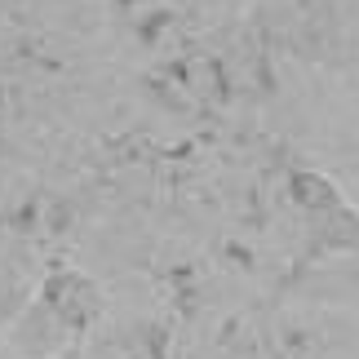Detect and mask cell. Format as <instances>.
Listing matches in <instances>:
<instances>
[{
	"mask_svg": "<svg viewBox=\"0 0 359 359\" xmlns=\"http://www.w3.org/2000/svg\"><path fill=\"white\" fill-rule=\"evenodd\" d=\"M45 306L62 320V328H85L98 320V311H102V293H98V284L89 280V275H80V271H58V275H49V284H45Z\"/></svg>",
	"mask_w": 359,
	"mask_h": 359,
	"instance_id": "cell-1",
	"label": "cell"
},
{
	"mask_svg": "<svg viewBox=\"0 0 359 359\" xmlns=\"http://www.w3.org/2000/svg\"><path fill=\"white\" fill-rule=\"evenodd\" d=\"M306 5H320V0H306Z\"/></svg>",
	"mask_w": 359,
	"mask_h": 359,
	"instance_id": "cell-3",
	"label": "cell"
},
{
	"mask_svg": "<svg viewBox=\"0 0 359 359\" xmlns=\"http://www.w3.org/2000/svg\"><path fill=\"white\" fill-rule=\"evenodd\" d=\"M293 191H297V204H306V209H315V213H337L341 209V196L324 182V177H315V173L293 177Z\"/></svg>",
	"mask_w": 359,
	"mask_h": 359,
	"instance_id": "cell-2",
	"label": "cell"
}]
</instances>
